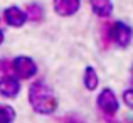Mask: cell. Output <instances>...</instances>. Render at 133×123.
<instances>
[{
	"instance_id": "1",
	"label": "cell",
	"mask_w": 133,
	"mask_h": 123,
	"mask_svg": "<svg viewBox=\"0 0 133 123\" xmlns=\"http://www.w3.org/2000/svg\"><path fill=\"white\" fill-rule=\"evenodd\" d=\"M29 103L32 110L39 115H54L57 111L59 101L52 88L44 81H36L29 88Z\"/></svg>"
},
{
	"instance_id": "2",
	"label": "cell",
	"mask_w": 133,
	"mask_h": 123,
	"mask_svg": "<svg viewBox=\"0 0 133 123\" xmlns=\"http://www.w3.org/2000/svg\"><path fill=\"white\" fill-rule=\"evenodd\" d=\"M96 106L104 118L113 120L120 110V101H118L116 93L111 88H103L96 96Z\"/></svg>"
},
{
	"instance_id": "3",
	"label": "cell",
	"mask_w": 133,
	"mask_h": 123,
	"mask_svg": "<svg viewBox=\"0 0 133 123\" xmlns=\"http://www.w3.org/2000/svg\"><path fill=\"white\" fill-rule=\"evenodd\" d=\"M111 41L120 49H127L133 41V29L123 20H115L111 24Z\"/></svg>"
},
{
	"instance_id": "4",
	"label": "cell",
	"mask_w": 133,
	"mask_h": 123,
	"mask_svg": "<svg viewBox=\"0 0 133 123\" xmlns=\"http://www.w3.org/2000/svg\"><path fill=\"white\" fill-rule=\"evenodd\" d=\"M12 71L20 79H30L37 74V64L29 56H17L12 61Z\"/></svg>"
},
{
	"instance_id": "5",
	"label": "cell",
	"mask_w": 133,
	"mask_h": 123,
	"mask_svg": "<svg viewBox=\"0 0 133 123\" xmlns=\"http://www.w3.org/2000/svg\"><path fill=\"white\" fill-rule=\"evenodd\" d=\"M83 0H52V9L59 17H72L79 12Z\"/></svg>"
},
{
	"instance_id": "6",
	"label": "cell",
	"mask_w": 133,
	"mask_h": 123,
	"mask_svg": "<svg viewBox=\"0 0 133 123\" xmlns=\"http://www.w3.org/2000/svg\"><path fill=\"white\" fill-rule=\"evenodd\" d=\"M20 93V83L17 78L10 74H5L0 78V94L3 98H15Z\"/></svg>"
},
{
	"instance_id": "7",
	"label": "cell",
	"mask_w": 133,
	"mask_h": 123,
	"mask_svg": "<svg viewBox=\"0 0 133 123\" xmlns=\"http://www.w3.org/2000/svg\"><path fill=\"white\" fill-rule=\"evenodd\" d=\"M3 19H5V22L9 24L10 27H22L24 24L27 22V14L24 12L20 7H9V9H5V12H3Z\"/></svg>"
},
{
	"instance_id": "8",
	"label": "cell",
	"mask_w": 133,
	"mask_h": 123,
	"mask_svg": "<svg viewBox=\"0 0 133 123\" xmlns=\"http://www.w3.org/2000/svg\"><path fill=\"white\" fill-rule=\"evenodd\" d=\"M89 7L93 10V14L99 19L106 20L108 17H111L113 14V0H89Z\"/></svg>"
},
{
	"instance_id": "9",
	"label": "cell",
	"mask_w": 133,
	"mask_h": 123,
	"mask_svg": "<svg viewBox=\"0 0 133 123\" xmlns=\"http://www.w3.org/2000/svg\"><path fill=\"white\" fill-rule=\"evenodd\" d=\"M83 84L88 91H96L99 86V76H98L96 68L93 66H86L84 73H83Z\"/></svg>"
},
{
	"instance_id": "10",
	"label": "cell",
	"mask_w": 133,
	"mask_h": 123,
	"mask_svg": "<svg viewBox=\"0 0 133 123\" xmlns=\"http://www.w3.org/2000/svg\"><path fill=\"white\" fill-rule=\"evenodd\" d=\"M25 14H27V19L32 20V22H41V20L44 19V9L42 5H39V3H29L25 9Z\"/></svg>"
},
{
	"instance_id": "11",
	"label": "cell",
	"mask_w": 133,
	"mask_h": 123,
	"mask_svg": "<svg viewBox=\"0 0 133 123\" xmlns=\"http://www.w3.org/2000/svg\"><path fill=\"white\" fill-rule=\"evenodd\" d=\"M15 121V110L9 105H0V123H14Z\"/></svg>"
},
{
	"instance_id": "12",
	"label": "cell",
	"mask_w": 133,
	"mask_h": 123,
	"mask_svg": "<svg viewBox=\"0 0 133 123\" xmlns=\"http://www.w3.org/2000/svg\"><path fill=\"white\" fill-rule=\"evenodd\" d=\"M121 101L125 103V106H127L128 110H133V88H128V89L123 91Z\"/></svg>"
},
{
	"instance_id": "13",
	"label": "cell",
	"mask_w": 133,
	"mask_h": 123,
	"mask_svg": "<svg viewBox=\"0 0 133 123\" xmlns=\"http://www.w3.org/2000/svg\"><path fill=\"white\" fill-rule=\"evenodd\" d=\"M61 121H62V123H86L81 116H79V115H72V113L66 115V116L62 118Z\"/></svg>"
},
{
	"instance_id": "14",
	"label": "cell",
	"mask_w": 133,
	"mask_h": 123,
	"mask_svg": "<svg viewBox=\"0 0 133 123\" xmlns=\"http://www.w3.org/2000/svg\"><path fill=\"white\" fill-rule=\"evenodd\" d=\"M0 69L5 71V74H9L10 69H12V62H10V61H2V62H0Z\"/></svg>"
},
{
	"instance_id": "15",
	"label": "cell",
	"mask_w": 133,
	"mask_h": 123,
	"mask_svg": "<svg viewBox=\"0 0 133 123\" xmlns=\"http://www.w3.org/2000/svg\"><path fill=\"white\" fill-rule=\"evenodd\" d=\"M2 42H3V32L0 30V46H2Z\"/></svg>"
},
{
	"instance_id": "16",
	"label": "cell",
	"mask_w": 133,
	"mask_h": 123,
	"mask_svg": "<svg viewBox=\"0 0 133 123\" xmlns=\"http://www.w3.org/2000/svg\"><path fill=\"white\" fill-rule=\"evenodd\" d=\"M131 83H133V68H131Z\"/></svg>"
}]
</instances>
